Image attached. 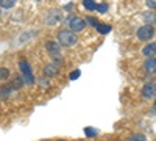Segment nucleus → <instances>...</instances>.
<instances>
[{
  "mask_svg": "<svg viewBox=\"0 0 156 141\" xmlns=\"http://www.w3.org/2000/svg\"><path fill=\"white\" fill-rule=\"evenodd\" d=\"M56 38H58V43L62 47H73L78 41L75 32H72V30H59L56 33Z\"/></svg>",
  "mask_w": 156,
  "mask_h": 141,
  "instance_id": "nucleus-1",
  "label": "nucleus"
},
{
  "mask_svg": "<svg viewBox=\"0 0 156 141\" xmlns=\"http://www.w3.org/2000/svg\"><path fill=\"white\" fill-rule=\"evenodd\" d=\"M45 49H47V52L50 54V57L53 58L56 63H59V65H61V61H62L61 44L59 43H53V41H48V43H45Z\"/></svg>",
  "mask_w": 156,
  "mask_h": 141,
  "instance_id": "nucleus-2",
  "label": "nucleus"
},
{
  "mask_svg": "<svg viewBox=\"0 0 156 141\" xmlns=\"http://www.w3.org/2000/svg\"><path fill=\"white\" fill-rule=\"evenodd\" d=\"M154 35V27L151 24H145L144 27L137 30V39L139 41H150Z\"/></svg>",
  "mask_w": 156,
  "mask_h": 141,
  "instance_id": "nucleus-3",
  "label": "nucleus"
},
{
  "mask_svg": "<svg viewBox=\"0 0 156 141\" xmlns=\"http://www.w3.org/2000/svg\"><path fill=\"white\" fill-rule=\"evenodd\" d=\"M62 20V11L61 9H51L45 16V24L47 25H56Z\"/></svg>",
  "mask_w": 156,
  "mask_h": 141,
  "instance_id": "nucleus-4",
  "label": "nucleus"
},
{
  "mask_svg": "<svg viewBox=\"0 0 156 141\" xmlns=\"http://www.w3.org/2000/svg\"><path fill=\"white\" fill-rule=\"evenodd\" d=\"M142 97L147 100L156 99V83H153V82L145 83L144 88H142Z\"/></svg>",
  "mask_w": 156,
  "mask_h": 141,
  "instance_id": "nucleus-5",
  "label": "nucleus"
},
{
  "mask_svg": "<svg viewBox=\"0 0 156 141\" xmlns=\"http://www.w3.org/2000/svg\"><path fill=\"white\" fill-rule=\"evenodd\" d=\"M69 27H70V30L72 32H81V30H84V27H86V20H83L81 17H76V16H72L70 19H69Z\"/></svg>",
  "mask_w": 156,
  "mask_h": 141,
  "instance_id": "nucleus-6",
  "label": "nucleus"
},
{
  "mask_svg": "<svg viewBox=\"0 0 156 141\" xmlns=\"http://www.w3.org/2000/svg\"><path fill=\"white\" fill-rule=\"evenodd\" d=\"M59 72V63H48V65L44 66V75L47 79H51V77H56Z\"/></svg>",
  "mask_w": 156,
  "mask_h": 141,
  "instance_id": "nucleus-7",
  "label": "nucleus"
},
{
  "mask_svg": "<svg viewBox=\"0 0 156 141\" xmlns=\"http://www.w3.org/2000/svg\"><path fill=\"white\" fill-rule=\"evenodd\" d=\"M9 85L12 86V89H20V88L25 85V79H23V75H19V74H12Z\"/></svg>",
  "mask_w": 156,
  "mask_h": 141,
  "instance_id": "nucleus-8",
  "label": "nucleus"
},
{
  "mask_svg": "<svg viewBox=\"0 0 156 141\" xmlns=\"http://www.w3.org/2000/svg\"><path fill=\"white\" fill-rule=\"evenodd\" d=\"M144 71L147 74H154L156 72V57H147L144 63Z\"/></svg>",
  "mask_w": 156,
  "mask_h": 141,
  "instance_id": "nucleus-9",
  "label": "nucleus"
},
{
  "mask_svg": "<svg viewBox=\"0 0 156 141\" xmlns=\"http://www.w3.org/2000/svg\"><path fill=\"white\" fill-rule=\"evenodd\" d=\"M142 54L145 57H156V43H150L142 49Z\"/></svg>",
  "mask_w": 156,
  "mask_h": 141,
  "instance_id": "nucleus-10",
  "label": "nucleus"
},
{
  "mask_svg": "<svg viewBox=\"0 0 156 141\" xmlns=\"http://www.w3.org/2000/svg\"><path fill=\"white\" fill-rule=\"evenodd\" d=\"M19 69H20V72H22L23 77L33 74V72H31V66L28 65V61H25V60H20V61H19Z\"/></svg>",
  "mask_w": 156,
  "mask_h": 141,
  "instance_id": "nucleus-11",
  "label": "nucleus"
},
{
  "mask_svg": "<svg viewBox=\"0 0 156 141\" xmlns=\"http://www.w3.org/2000/svg\"><path fill=\"white\" fill-rule=\"evenodd\" d=\"M142 19H144L145 24H151V25L156 24V14H154L153 11H147V13H144V14H142Z\"/></svg>",
  "mask_w": 156,
  "mask_h": 141,
  "instance_id": "nucleus-12",
  "label": "nucleus"
},
{
  "mask_svg": "<svg viewBox=\"0 0 156 141\" xmlns=\"http://www.w3.org/2000/svg\"><path fill=\"white\" fill-rule=\"evenodd\" d=\"M95 28H97V32L101 33V35H108V33L111 32V27H109L108 24H98Z\"/></svg>",
  "mask_w": 156,
  "mask_h": 141,
  "instance_id": "nucleus-13",
  "label": "nucleus"
},
{
  "mask_svg": "<svg viewBox=\"0 0 156 141\" xmlns=\"http://www.w3.org/2000/svg\"><path fill=\"white\" fill-rule=\"evenodd\" d=\"M83 6L87 11H95L97 9V3L94 2V0H83Z\"/></svg>",
  "mask_w": 156,
  "mask_h": 141,
  "instance_id": "nucleus-14",
  "label": "nucleus"
},
{
  "mask_svg": "<svg viewBox=\"0 0 156 141\" xmlns=\"http://www.w3.org/2000/svg\"><path fill=\"white\" fill-rule=\"evenodd\" d=\"M12 91V86L11 85H5V86H2V88H0V97H8L9 96V93Z\"/></svg>",
  "mask_w": 156,
  "mask_h": 141,
  "instance_id": "nucleus-15",
  "label": "nucleus"
},
{
  "mask_svg": "<svg viewBox=\"0 0 156 141\" xmlns=\"http://www.w3.org/2000/svg\"><path fill=\"white\" fill-rule=\"evenodd\" d=\"M16 2H17V0H0V6L8 9V8H12V6H14Z\"/></svg>",
  "mask_w": 156,
  "mask_h": 141,
  "instance_id": "nucleus-16",
  "label": "nucleus"
},
{
  "mask_svg": "<svg viewBox=\"0 0 156 141\" xmlns=\"http://www.w3.org/2000/svg\"><path fill=\"white\" fill-rule=\"evenodd\" d=\"M9 71L6 69V68H0V82H5V80H8L9 79Z\"/></svg>",
  "mask_w": 156,
  "mask_h": 141,
  "instance_id": "nucleus-17",
  "label": "nucleus"
},
{
  "mask_svg": "<svg viewBox=\"0 0 156 141\" xmlns=\"http://www.w3.org/2000/svg\"><path fill=\"white\" fill-rule=\"evenodd\" d=\"M84 133H86V136H97V130L95 129H92V127H86L84 129Z\"/></svg>",
  "mask_w": 156,
  "mask_h": 141,
  "instance_id": "nucleus-18",
  "label": "nucleus"
},
{
  "mask_svg": "<svg viewBox=\"0 0 156 141\" xmlns=\"http://www.w3.org/2000/svg\"><path fill=\"white\" fill-rule=\"evenodd\" d=\"M97 11H98V13H106V11H108V5H106V3L97 5Z\"/></svg>",
  "mask_w": 156,
  "mask_h": 141,
  "instance_id": "nucleus-19",
  "label": "nucleus"
},
{
  "mask_svg": "<svg viewBox=\"0 0 156 141\" xmlns=\"http://www.w3.org/2000/svg\"><path fill=\"white\" fill-rule=\"evenodd\" d=\"M129 139H131V141H134V139H140V141H144V139H147V138H145V135H142V133H137V135H133V136H129Z\"/></svg>",
  "mask_w": 156,
  "mask_h": 141,
  "instance_id": "nucleus-20",
  "label": "nucleus"
},
{
  "mask_svg": "<svg viewBox=\"0 0 156 141\" xmlns=\"http://www.w3.org/2000/svg\"><path fill=\"white\" fill-rule=\"evenodd\" d=\"M80 74H81V72H80V71H78V69H76V71H73V72H70V75H69V79H70V80H76V79H78V77H80Z\"/></svg>",
  "mask_w": 156,
  "mask_h": 141,
  "instance_id": "nucleus-21",
  "label": "nucleus"
},
{
  "mask_svg": "<svg viewBox=\"0 0 156 141\" xmlns=\"http://www.w3.org/2000/svg\"><path fill=\"white\" fill-rule=\"evenodd\" d=\"M87 24H89V25H92V27H97L100 22H98L95 17H87Z\"/></svg>",
  "mask_w": 156,
  "mask_h": 141,
  "instance_id": "nucleus-22",
  "label": "nucleus"
},
{
  "mask_svg": "<svg viewBox=\"0 0 156 141\" xmlns=\"http://www.w3.org/2000/svg\"><path fill=\"white\" fill-rule=\"evenodd\" d=\"M145 5H147L148 8L154 9V8H156V0H145Z\"/></svg>",
  "mask_w": 156,
  "mask_h": 141,
  "instance_id": "nucleus-23",
  "label": "nucleus"
},
{
  "mask_svg": "<svg viewBox=\"0 0 156 141\" xmlns=\"http://www.w3.org/2000/svg\"><path fill=\"white\" fill-rule=\"evenodd\" d=\"M153 113H156V102L153 104Z\"/></svg>",
  "mask_w": 156,
  "mask_h": 141,
  "instance_id": "nucleus-24",
  "label": "nucleus"
}]
</instances>
